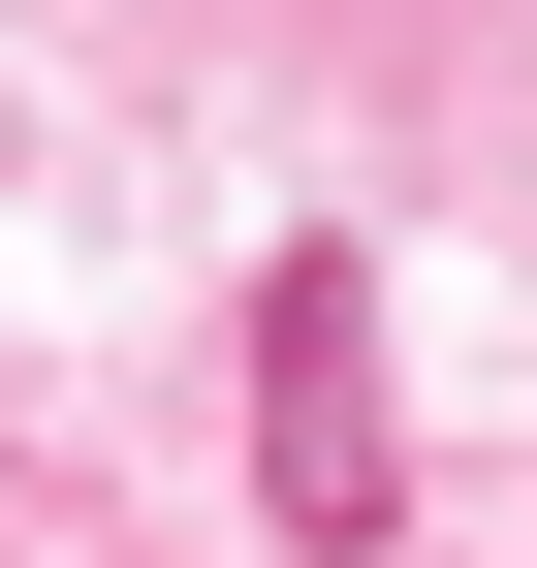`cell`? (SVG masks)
<instances>
[{
  "label": "cell",
  "instance_id": "cell-1",
  "mask_svg": "<svg viewBox=\"0 0 537 568\" xmlns=\"http://www.w3.org/2000/svg\"><path fill=\"white\" fill-rule=\"evenodd\" d=\"M253 506H285L316 568L412 506V443H379V253H348V222H285V253H253Z\"/></svg>",
  "mask_w": 537,
  "mask_h": 568
}]
</instances>
